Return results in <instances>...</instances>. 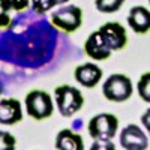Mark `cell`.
<instances>
[{"mask_svg":"<svg viewBox=\"0 0 150 150\" xmlns=\"http://www.w3.org/2000/svg\"><path fill=\"white\" fill-rule=\"evenodd\" d=\"M54 96H56V104L59 108V112L63 117H71L74 116L77 111L81 110L83 104H84V98L81 95V92L77 87L72 86H59L54 90Z\"/></svg>","mask_w":150,"mask_h":150,"instance_id":"cell-1","label":"cell"},{"mask_svg":"<svg viewBox=\"0 0 150 150\" xmlns=\"http://www.w3.org/2000/svg\"><path fill=\"white\" fill-rule=\"evenodd\" d=\"M132 81L123 74H112L102 84V93L111 102H125L132 96Z\"/></svg>","mask_w":150,"mask_h":150,"instance_id":"cell-2","label":"cell"},{"mask_svg":"<svg viewBox=\"0 0 150 150\" xmlns=\"http://www.w3.org/2000/svg\"><path fill=\"white\" fill-rule=\"evenodd\" d=\"M26 110L27 114L35 120H44L53 116V99L44 90H32L26 96Z\"/></svg>","mask_w":150,"mask_h":150,"instance_id":"cell-3","label":"cell"},{"mask_svg":"<svg viewBox=\"0 0 150 150\" xmlns=\"http://www.w3.org/2000/svg\"><path fill=\"white\" fill-rule=\"evenodd\" d=\"M119 128V120L114 114L110 112H101L90 119L89 122V135L93 140H111Z\"/></svg>","mask_w":150,"mask_h":150,"instance_id":"cell-4","label":"cell"},{"mask_svg":"<svg viewBox=\"0 0 150 150\" xmlns=\"http://www.w3.org/2000/svg\"><path fill=\"white\" fill-rule=\"evenodd\" d=\"M51 21L56 27L65 30L66 33H74L81 27L83 23V11L75 5L62 6L53 12Z\"/></svg>","mask_w":150,"mask_h":150,"instance_id":"cell-5","label":"cell"},{"mask_svg":"<svg viewBox=\"0 0 150 150\" xmlns=\"http://www.w3.org/2000/svg\"><path fill=\"white\" fill-rule=\"evenodd\" d=\"M99 33H101V38L105 42L107 48L111 50V51L122 50L128 44L126 30H125V27L119 23H114V21L105 23L104 26L99 29Z\"/></svg>","mask_w":150,"mask_h":150,"instance_id":"cell-6","label":"cell"},{"mask_svg":"<svg viewBox=\"0 0 150 150\" xmlns=\"http://www.w3.org/2000/svg\"><path fill=\"white\" fill-rule=\"evenodd\" d=\"M120 146L126 150H144L149 147V140L137 125H128L120 132Z\"/></svg>","mask_w":150,"mask_h":150,"instance_id":"cell-7","label":"cell"},{"mask_svg":"<svg viewBox=\"0 0 150 150\" xmlns=\"http://www.w3.org/2000/svg\"><path fill=\"white\" fill-rule=\"evenodd\" d=\"M75 80L84 87H95L102 78V69L95 63H84L75 68Z\"/></svg>","mask_w":150,"mask_h":150,"instance_id":"cell-8","label":"cell"},{"mask_svg":"<svg viewBox=\"0 0 150 150\" xmlns=\"http://www.w3.org/2000/svg\"><path fill=\"white\" fill-rule=\"evenodd\" d=\"M23 120L21 104L18 99L9 98L0 101V123L2 125H15Z\"/></svg>","mask_w":150,"mask_h":150,"instance_id":"cell-9","label":"cell"},{"mask_svg":"<svg viewBox=\"0 0 150 150\" xmlns=\"http://www.w3.org/2000/svg\"><path fill=\"white\" fill-rule=\"evenodd\" d=\"M84 51L93 60H107L111 56V50L107 48L105 42L102 41L99 30L93 32L84 44Z\"/></svg>","mask_w":150,"mask_h":150,"instance_id":"cell-10","label":"cell"},{"mask_svg":"<svg viewBox=\"0 0 150 150\" xmlns=\"http://www.w3.org/2000/svg\"><path fill=\"white\" fill-rule=\"evenodd\" d=\"M128 24L135 33H147L150 30V11L144 6L131 8L128 14Z\"/></svg>","mask_w":150,"mask_h":150,"instance_id":"cell-11","label":"cell"},{"mask_svg":"<svg viewBox=\"0 0 150 150\" xmlns=\"http://www.w3.org/2000/svg\"><path fill=\"white\" fill-rule=\"evenodd\" d=\"M56 149L57 150H83L84 143H83L81 135L72 132L71 129H63L56 137Z\"/></svg>","mask_w":150,"mask_h":150,"instance_id":"cell-12","label":"cell"},{"mask_svg":"<svg viewBox=\"0 0 150 150\" xmlns=\"http://www.w3.org/2000/svg\"><path fill=\"white\" fill-rule=\"evenodd\" d=\"M123 2L125 0H95V6L102 14H112L122 8Z\"/></svg>","mask_w":150,"mask_h":150,"instance_id":"cell-13","label":"cell"},{"mask_svg":"<svg viewBox=\"0 0 150 150\" xmlns=\"http://www.w3.org/2000/svg\"><path fill=\"white\" fill-rule=\"evenodd\" d=\"M68 0H32V9L38 14H44V12L50 11L51 8L66 3Z\"/></svg>","mask_w":150,"mask_h":150,"instance_id":"cell-14","label":"cell"},{"mask_svg":"<svg viewBox=\"0 0 150 150\" xmlns=\"http://www.w3.org/2000/svg\"><path fill=\"white\" fill-rule=\"evenodd\" d=\"M137 89H138L140 98L143 99V101H146V102L150 104V72H146V74L141 75Z\"/></svg>","mask_w":150,"mask_h":150,"instance_id":"cell-15","label":"cell"},{"mask_svg":"<svg viewBox=\"0 0 150 150\" xmlns=\"http://www.w3.org/2000/svg\"><path fill=\"white\" fill-rule=\"evenodd\" d=\"M29 6V0H0L2 12L6 14L9 11H23Z\"/></svg>","mask_w":150,"mask_h":150,"instance_id":"cell-16","label":"cell"},{"mask_svg":"<svg viewBox=\"0 0 150 150\" xmlns=\"http://www.w3.org/2000/svg\"><path fill=\"white\" fill-rule=\"evenodd\" d=\"M0 144H2V150H14L17 141L9 132L0 131Z\"/></svg>","mask_w":150,"mask_h":150,"instance_id":"cell-17","label":"cell"},{"mask_svg":"<svg viewBox=\"0 0 150 150\" xmlns=\"http://www.w3.org/2000/svg\"><path fill=\"white\" fill-rule=\"evenodd\" d=\"M92 149L93 150H96V149H111L112 150V149H116V147L110 143V140H95Z\"/></svg>","mask_w":150,"mask_h":150,"instance_id":"cell-18","label":"cell"},{"mask_svg":"<svg viewBox=\"0 0 150 150\" xmlns=\"http://www.w3.org/2000/svg\"><path fill=\"white\" fill-rule=\"evenodd\" d=\"M141 123H143V126L147 129V132L150 134V108L144 111V114L141 116Z\"/></svg>","mask_w":150,"mask_h":150,"instance_id":"cell-19","label":"cell"},{"mask_svg":"<svg viewBox=\"0 0 150 150\" xmlns=\"http://www.w3.org/2000/svg\"><path fill=\"white\" fill-rule=\"evenodd\" d=\"M149 3H150V0H149Z\"/></svg>","mask_w":150,"mask_h":150,"instance_id":"cell-20","label":"cell"}]
</instances>
